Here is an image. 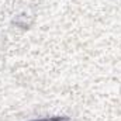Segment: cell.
Returning <instances> with one entry per match:
<instances>
[{"label":"cell","instance_id":"cell-1","mask_svg":"<svg viewBox=\"0 0 121 121\" xmlns=\"http://www.w3.org/2000/svg\"><path fill=\"white\" fill-rule=\"evenodd\" d=\"M34 121H72L68 117H49V118H41V120H34Z\"/></svg>","mask_w":121,"mask_h":121}]
</instances>
